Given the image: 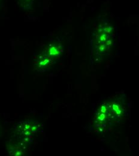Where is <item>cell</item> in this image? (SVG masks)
I'll return each mask as SVG.
<instances>
[{"mask_svg": "<svg viewBox=\"0 0 139 156\" xmlns=\"http://www.w3.org/2000/svg\"><path fill=\"white\" fill-rule=\"evenodd\" d=\"M50 54L54 56L55 55H56V54H58V50H57L55 48H50Z\"/></svg>", "mask_w": 139, "mask_h": 156, "instance_id": "1", "label": "cell"}]
</instances>
